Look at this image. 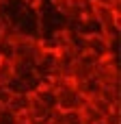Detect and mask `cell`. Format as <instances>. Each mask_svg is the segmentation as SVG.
I'll use <instances>...</instances> for the list:
<instances>
[{"instance_id":"cell-1","label":"cell","mask_w":121,"mask_h":124,"mask_svg":"<svg viewBox=\"0 0 121 124\" xmlns=\"http://www.w3.org/2000/svg\"><path fill=\"white\" fill-rule=\"evenodd\" d=\"M87 50L95 54L97 59L108 57V39L104 35H87Z\"/></svg>"},{"instance_id":"cell-2","label":"cell","mask_w":121,"mask_h":124,"mask_svg":"<svg viewBox=\"0 0 121 124\" xmlns=\"http://www.w3.org/2000/svg\"><path fill=\"white\" fill-rule=\"evenodd\" d=\"M76 85V89L89 100V98H95V96H100V92H102V83H100V78L93 74V76H89V78H84V81H80V83H74Z\"/></svg>"},{"instance_id":"cell-3","label":"cell","mask_w":121,"mask_h":124,"mask_svg":"<svg viewBox=\"0 0 121 124\" xmlns=\"http://www.w3.org/2000/svg\"><path fill=\"white\" fill-rule=\"evenodd\" d=\"M30 96H35L45 109H50V111H56V92L50 87V85H39Z\"/></svg>"},{"instance_id":"cell-4","label":"cell","mask_w":121,"mask_h":124,"mask_svg":"<svg viewBox=\"0 0 121 124\" xmlns=\"http://www.w3.org/2000/svg\"><path fill=\"white\" fill-rule=\"evenodd\" d=\"M28 105H30V94H13L11 100H9V105H6L4 109L15 118V116H19V113H26V111H28Z\"/></svg>"},{"instance_id":"cell-5","label":"cell","mask_w":121,"mask_h":124,"mask_svg":"<svg viewBox=\"0 0 121 124\" xmlns=\"http://www.w3.org/2000/svg\"><path fill=\"white\" fill-rule=\"evenodd\" d=\"M15 76L13 72V59H2L0 57V85H6Z\"/></svg>"},{"instance_id":"cell-6","label":"cell","mask_w":121,"mask_h":124,"mask_svg":"<svg viewBox=\"0 0 121 124\" xmlns=\"http://www.w3.org/2000/svg\"><path fill=\"white\" fill-rule=\"evenodd\" d=\"M89 105H91V107H93V109H95V111L102 116V120H104V116H108V113L113 111V107H110V105H108L104 98H100V96H95V98H89Z\"/></svg>"},{"instance_id":"cell-7","label":"cell","mask_w":121,"mask_h":124,"mask_svg":"<svg viewBox=\"0 0 121 124\" xmlns=\"http://www.w3.org/2000/svg\"><path fill=\"white\" fill-rule=\"evenodd\" d=\"M104 124H121V111L119 107H113V111L108 113V116H104Z\"/></svg>"},{"instance_id":"cell-8","label":"cell","mask_w":121,"mask_h":124,"mask_svg":"<svg viewBox=\"0 0 121 124\" xmlns=\"http://www.w3.org/2000/svg\"><path fill=\"white\" fill-rule=\"evenodd\" d=\"M93 4H104V7H113L115 2H119V0H91Z\"/></svg>"},{"instance_id":"cell-9","label":"cell","mask_w":121,"mask_h":124,"mask_svg":"<svg viewBox=\"0 0 121 124\" xmlns=\"http://www.w3.org/2000/svg\"><path fill=\"white\" fill-rule=\"evenodd\" d=\"M45 124H61V122H56V120H48Z\"/></svg>"}]
</instances>
